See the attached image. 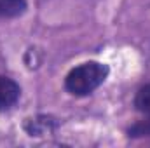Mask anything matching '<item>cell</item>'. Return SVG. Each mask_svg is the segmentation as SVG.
<instances>
[{"instance_id":"6da1fadb","label":"cell","mask_w":150,"mask_h":148,"mask_svg":"<svg viewBox=\"0 0 150 148\" xmlns=\"http://www.w3.org/2000/svg\"><path fill=\"white\" fill-rule=\"evenodd\" d=\"M108 77V66L100 61H87L74 70L65 78V87L74 96H87L98 89Z\"/></svg>"},{"instance_id":"5b68a950","label":"cell","mask_w":150,"mask_h":148,"mask_svg":"<svg viewBox=\"0 0 150 148\" xmlns=\"http://www.w3.org/2000/svg\"><path fill=\"white\" fill-rule=\"evenodd\" d=\"M134 106H136V110L138 111L150 115V84L149 85H145V87H142V89L136 92Z\"/></svg>"},{"instance_id":"277c9868","label":"cell","mask_w":150,"mask_h":148,"mask_svg":"<svg viewBox=\"0 0 150 148\" xmlns=\"http://www.w3.org/2000/svg\"><path fill=\"white\" fill-rule=\"evenodd\" d=\"M26 11V0H0V19L21 16Z\"/></svg>"},{"instance_id":"3957f363","label":"cell","mask_w":150,"mask_h":148,"mask_svg":"<svg viewBox=\"0 0 150 148\" xmlns=\"http://www.w3.org/2000/svg\"><path fill=\"white\" fill-rule=\"evenodd\" d=\"M19 85L9 78V77H0V108H9L12 106L18 98H19Z\"/></svg>"},{"instance_id":"7a4b0ae2","label":"cell","mask_w":150,"mask_h":148,"mask_svg":"<svg viewBox=\"0 0 150 148\" xmlns=\"http://www.w3.org/2000/svg\"><path fill=\"white\" fill-rule=\"evenodd\" d=\"M56 125H58V122L52 117H47V115H38V117H32V118L25 120V131L30 136L49 134L56 129Z\"/></svg>"},{"instance_id":"8992f818","label":"cell","mask_w":150,"mask_h":148,"mask_svg":"<svg viewBox=\"0 0 150 148\" xmlns=\"http://www.w3.org/2000/svg\"><path fill=\"white\" fill-rule=\"evenodd\" d=\"M129 136H131V138H149L150 136V118L134 124V125L129 129Z\"/></svg>"}]
</instances>
